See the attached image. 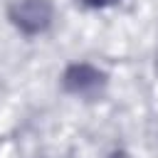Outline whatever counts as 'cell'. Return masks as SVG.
Wrapping results in <instances>:
<instances>
[{"instance_id":"6da1fadb","label":"cell","mask_w":158,"mask_h":158,"mask_svg":"<svg viewBox=\"0 0 158 158\" xmlns=\"http://www.w3.org/2000/svg\"><path fill=\"white\" fill-rule=\"evenodd\" d=\"M12 25L25 35H37L47 30L52 20V5L47 0H15L7 10Z\"/></svg>"},{"instance_id":"277c9868","label":"cell","mask_w":158,"mask_h":158,"mask_svg":"<svg viewBox=\"0 0 158 158\" xmlns=\"http://www.w3.org/2000/svg\"><path fill=\"white\" fill-rule=\"evenodd\" d=\"M109 158H128V156H126V153H111Z\"/></svg>"},{"instance_id":"7a4b0ae2","label":"cell","mask_w":158,"mask_h":158,"mask_svg":"<svg viewBox=\"0 0 158 158\" xmlns=\"http://www.w3.org/2000/svg\"><path fill=\"white\" fill-rule=\"evenodd\" d=\"M104 81H106L104 72H99L91 64H72L62 77L64 89L72 94H94L96 89L104 86Z\"/></svg>"},{"instance_id":"3957f363","label":"cell","mask_w":158,"mask_h":158,"mask_svg":"<svg viewBox=\"0 0 158 158\" xmlns=\"http://www.w3.org/2000/svg\"><path fill=\"white\" fill-rule=\"evenodd\" d=\"M77 2L84 5V7H109V5H114L118 0H77Z\"/></svg>"}]
</instances>
